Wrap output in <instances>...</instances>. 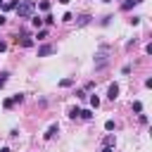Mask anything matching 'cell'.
I'll return each instance as SVG.
<instances>
[{"label": "cell", "instance_id": "obj_1", "mask_svg": "<svg viewBox=\"0 0 152 152\" xmlns=\"http://www.w3.org/2000/svg\"><path fill=\"white\" fill-rule=\"evenodd\" d=\"M17 14H19V19H28V17H33V10H36V2L33 0H24V2H19L17 7Z\"/></svg>", "mask_w": 152, "mask_h": 152}, {"label": "cell", "instance_id": "obj_2", "mask_svg": "<svg viewBox=\"0 0 152 152\" xmlns=\"http://www.w3.org/2000/svg\"><path fill=\"white\" fill-rule=\"evenodd\" d=\"M107 55H109V45H102L100 52H97V59H95V69H104L107 66V59H109Z\"/></svg>", "mask_w": 152, "mask_h": 152}, {"label": "cell", "instance_id": "obj_3", "mask_svg": "<svg viewBox=\"0 0 152 152\" xmlns=\"http://www.w3.org/2000/svg\"><path fill=\"white\" fill-rule=\"evenodd\" d=\"M55 52V45H40L38 48V57H48V55H52Z\"/></svg>", "mask_w": 152, "mask_h": 152}, {"label": "cell", "instance_id": "obj_4", "mask_svg": "<svg viewBox=\"0 0 152 152\" xmlns=\"http://www.w3.org/2000/svg\"><path fill=\"white\" fill-rule=\"evenodd\" d=\"M107 97H109V100H116V97H119V86H116V83H109V88H107Z\"/></svg>", "mask_w": 152, "mask_h": 152}, {"label": "cell", "instance_id": "obj_5", "mask_svg": "<svg viewBox=\"0 0 152 152\" xmlns=\"http://www.w3.org/2000/svg\"><path fill=\"white\" fill-rule=\"evenodd\" d=\"M57 133H59V126H57V124H52V126L48 128V133H45V140H50V138H55Z\"/></svg>", "mask_w": 152, "mask_h": 152}, {"label": "cell", "instance_id": "obj_6", "mask_svg": "<svg viewBox=\"0 0 152 152\" xmlns=\"http://www.w3.org/2000/svg\"><path fill=\"white\" fill-rule=\"evenodd\" d=\"M140 2H142V0H126V2L121 5V10H126V12H128L131 7H135V5H140Z\"/></svg>", "mask_w": 152, "mask_h": 152}, {"label": "cell", "instance_id": "obj_7", "mask_svg": "<svg viewBox=\"0 0 152 152\" xmlns=\"http://www.w3.org/2000/svg\"><path fill=\"white\" fill-rule=\"evenodd\" d=\"M90 19H93L90 14H81V17H78V26H86V24H90Z\"/></svg>", "mask_w": 152, "mask_h": 152}, {"label": "cell", "instance_id": "obj_8", "mask_svg": "<svg viewBox=\"0 0 152 152\" xmlns=\"http://www.w3.org/2000/svg\"><path fill=\"white\" fill-rule=\"evenodd\" d=\"M28 19H31V24H33L36 28H40V26H43V19H40V17H28Z\"/></svg>", "mask_w": 152, "mask_h": 152}, {"label": "cell", "instance_id": "obj_9", "mask_svg": "<svg viewBox=\"0 0 152 152\" xmlns=\"http://www.w3.org/2000/svg\"><path fill=\"white\" fill-rule=\"evenodd\" d=\"M38 10L48 12V10H50V2H48V0H40V2H38Z\"/></svg>", "mask_w": 152, "mask_h": 152}, {"label": "cell", "instance_id": "obj_10", "mask_svg": "<svg viewBox=\"0 0 152 152\" xmlns=\"http://www.w3.org/2000/svg\"><path fill=\"white\" fill-rule=\"evenodd\" d=\"M10 100H12V104H19V102H24V95H21V93H17V95H14V97H10Z\"/></svg>", "mask_w": 152, "mask_h": 152}, {"label": "cell", "instance_id": "obj_11", "mask_svg": "<svg viewBox=\"0 0 152 152\" xmlns=\"http://www.w3.org/2000/svg\"><path fill=\"white\" fill-rule=\"evenodd\" d=\"M133 112H135V114H140V112H142V102H140V100H135V102H133Z\"/></svg>", "mask_w": 152, "mask_h": 152}, {"label": "cell", "instance_id": "obj_12", "mask_svg": "<svg viewBox=\"0 0 152 152\" xmlns=\"http://www.w3.org/2000/svg\"><path fill=\"white\" fill-rule=\"evenodd\" d=\"M78 116H81V119H93V112H90V109H81Z\"/></svg>", "mask_w": 152, "mask_h": 152}, {"label": "cell", "instance_id": "obj_13", "mask_svg": "<svg viewBox=\"0 0 152 152\" xmlns=\"http://www.w3.org/2000/svg\"><path fill=\"white\" fill-rule=\"evenodd\" d=\"M102 142H104V145H114V142H116V138L109 133V135H104V140H102Z\"/></svg>", "mask_w": 152, "mask_h": 152}, {"label": "cell", "instance_id": "obj_14", "mask_svg": "<svg viewBox=\"0 0 152 152\" xmlns=\"http://www.w3.org/2000/svg\"><path fill=\"white\" fill-rule=\"evenodd\" d=\"M59 86L62 88H69V86H74V78H64V81H59Z\"/></svg>", "mask_w": 152, "mask_h": 152}, {"label": "cell", "instance_id": "obj_15", "mask_svg": "<svg viewBox=\"0 0 152 152\" xmlns=\"http://www.w3.org/2000/svg\"><path fill=\"white\" fill-rule=\"evenodd\" d=\"M78 114H81V109H78V107H71V109H69V116H71V119H76Z\"/></svg>", "mask_w": 152, "mask_h": 152}, {"label": "cell", "instance_id": "obj_16", "mask_svg": "<svg viewBox=\"0 0 152 152\" xmlns=\"http://www.w3.org/2000/svg\"><path fill=\"white\" fill-rule=\"evenodd\" d=\"M104 128H107V131H114V128H116V124H114L112 119H107V121H104Z\"/></svg>", "mask_w": 152, "mask_h": 152}, {"label": "cell", "instance_id": "obj_17", "mask_svg": "<svg viewBox=\"0 0 152 152\" xmlns=\"http://www.w3.org/2000/svg\"><path fill=\"white\" fill-rule=\"evenodd\" d=\"M7 78H10V74H7V71H2V74H0V88L7 83Z\"/></svg>", "mask_w": 152, "mask_h": 152}, {"label": "cell", "instance_id": "obj_18", "mask_svg": "<svg viewBox=\"0 0 152 152\" xmlns=\"http://www.w3.org/2000/svg\"><path fill=\"white\" fill-rule=\"evenodd\" d=\"M2 7H5V10H14V7H17V2H14V0H10V2H2Z\"/></svg>", "mask_w": 152, "mask_h": 152}, {"label": "cell", "instance_id": "obj_19", "mask_svg": "<svg viewBox=\"0 0 152 152\" xmlns=\"http://www.w3.org/2000/svg\"><path fill=\"white\" fill-rule=\"evenodd\" d=\"M90 104L97 109V107H100V97H97V95H93V97H90Z\"/></svg>", "mask_w": 152, "mask_h": 152}, {"label": "cell", "instance_id": "obj_20", "mask_svg": "<svg viewBox=\"0 0 152 152\" xmlns=\"http://www.w3.org/2000/svg\"><path fill=\"white\" fill-rule=\"evenodd\" d=\"M43 38H48V31H45V28H40V31H38V40H43Z\"/></svg>", "mask_w": 152, "mask_h": 152}, {"label": "cell", "instance_id": "obj_21", "mask_svg": "<svg viewBox=\"0 0 152 152\" xmlns=\"http://www.w3.org/2000/svg\"><path fill=\"white\" fill-rule=\"evenodd\" d=\"M71 19H74V14H71V12H66V14L62 17V21H71Z\"/></svg>", "mask_w": 152, "mask_h": 152}, {"label": "cell", "instance_id": "obj_22", "mask_svg": "<svg viewBox=\"0 0 152 152\" xmlns=\"http://www.w3.org/2000/svg\"><path fill=\"white\" fill-rule=\"evenodd\" d=\"M102 152H114V147H112V145H104V147H102Z\"/></svg>", "mask_w": 152, "mask_h": 152}, {"label": "cell", "instance_id": "obj_23", "mask_svg": "<svg viewBox=\"0 0 152 152\" xmlns=\"http://www.w3.org/2000/svg\"><path fill=\"white\" fill-rule=\"evenodd\" d=\"M5 21H7V19H5V14H0V26H2Z\"/></svg>", "mask_w": 152, "mask_h": 152}, {"label": "cell", "instance_id": "obj_24", "mask_svg": "<svg viewBox=\"0 0 152 152\" xmlns=\"http://www.w3.org/2000/svg\"><path fill=\"white\" fill-rule=\"evenodd\" d=\"M5 48H7V45H5V43H2V40H0V52H2V50H5Z\"/></svg>", "mask_w": 152, "mask_h": 152}, {"label": "cell", "instance_id": "obj_25", "mask_svg": "<svg viewBox=\"0 0 152 152\" xmlns=\"http://www.w3.org/2000/svg\"><path fill=\"white\" fill-rule=\"evenodd\" d=\"M59 2H62V5H69V2H71V0H59Z\"/></svg>", "mask_w": 152, "mask_h": 152}, {"label": "cell", "instance_id": "obj_26", "mask_svg": "<svg viewBox=\"0 0 152 152\" xmlns=\"http://www.w3.org/2000/svg\"><path fill=\"white\" fill-rule=\"evenodd\" d=\"M0 152H10V147H2V150H0Z\"/></svg>", "mask_w": 152, "mask_h": 152}, {"label": "cell", "instance_id": "obj_27", "mask_svg": "<svg viewBox=\"0 0 152 152\" xmlns=\"http://www.w3.org/2000/svg\"><path fill=\"white\" fill-rule=\"evenodd\" d=\"M0 7H2V0H0Z\"/></svg>", "mask_w": 152, "mask_h": 152}, {"label": "cell", "instance_id": "obj_28", "mask_svg": "<svg viewBox=\"0 0 152 152\" xmlns=\"http://www.w3.org/2000/svg\"><path fill=\"white\" fill-rule=\"evenodd\" d=\"M102 2H109V0H102Z\"/></svg>", "mask_w": 152, "mask_h": 152}]
</instances>
